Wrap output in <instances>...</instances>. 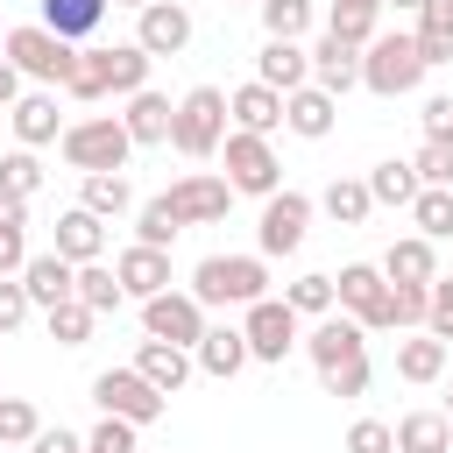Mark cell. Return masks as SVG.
<instances>
[{"mask_svg": "<svg viewBox=\"0 0 453 453\" xmlns=\"http://www.w3.org/2000/svg\"><path fill=\"white\" fill-rule=\"evenodd\" d=\"M92 57H99V78H106V92H120V99L149 92V57H142L134 42H106V50H92Z\"/></svg>", "mask_w": 453, "mask_h": 453, "instance_id": "cell-28", "label": "cell"}, {"mask_svg": "<svg viewBox=\"0 0 453 453\" xmlns=\"http://www.w3.org/2000/svg\"><path fill=\"white\" fill-rule=\"evenodd\" d=\"M255 14L269 28V42H297L311 28V0H255Z\"/></svg>", "mask_w": 453, "mask_h": 453, "instance_id": "cell-40", "label": "cell"}, {"mask_svg": "<svg viewBox=\"0 0 453 453\" xmlns=\"http://www.w3.org/2000/svg\"><path fill=\"white\" fill-rule=\"evenodd\" d=\"M446 361H453V347H446V340H432V333L396 340V375H403V382H418V389H425V382H439V375H446Z\"/></svg>", "mask_w": 453, "mask_h": 453, "instance_id": "cell-29", "label": "cell"}, {"mask_svg": "<svg viewBox=\"0 0 453 453\" xmlns=\"http://www.w3.org/2000/svg\"><path fill=\"white\" fill-rule=\"evenodd\" d=\"M57 255H64L71 269H85V262H99V255H106V219H92L85 205H71V212H57Z\"/></svg>", "mask_w": 453, "mask_h": 453, "instance_id": "cell-25", "label": "cell"}, {"mask_svg": "<svg viewBox=\"0 0 453 453\" xmlns=\"http://www.w3.org/2000/svg\"><path fill=\"white\" fill-rule=\"evenodd\" d=\"M347 453H396V432L382 418H354L347 425Z\"/></svg>", "mask_w": 453, "mask_h": 453, "instance_id": "cell-48", "label": "cell"}, {"mask_svg": "<svg viewBox=\"0 0 453 453\" xmlns=\"http://www.w3.org/2000/svg\"><path fill=\"white\" fill-rule=\"evenodd\" d=\"M425 333L453 347V276H432V290H425Z\"/></svg>", "mask_w": 453, "mask_h": 453, "instance_id": "cell-47", "label": "cell"}, {"mask_svg": "<svg viewBox=\"0 0 453 453\" xmlns=\"http://www.w3.org/2000/svg\"><path fill=\"white\" fill-rule=\"evenodd\" d=\"M28 453H85V439H78V432H64V425H42V432L28 439Z\"/></svg>", "mask_w": 453, "mask_h": 453, "instance_id": "cell-53", "label": "cell"}, {"mask_svg": "<svg viewBox=\"0 0 453 453\" xmlns=\"http://www.w3.org/2000/svg\"><path fill=\"white\" fill-rule=\"evenodd\" d=\"M283 304H290L297 319H326V311H333V276H319V269L297 276V283L283 290Z\"/></svg>", "mask_w": 453, "mask_h": 453, "instance_id": "cell-42", "label": "cell"}, {"mask_svg": "<svg viewBox=\"0 0 453 453\" xmlns=\"http://www.w3.org/2000/svg\"><path fill=\"white\" fill-rule=\"evenodd\" d=\"M226 127H241V134H262V142H269V134L283 127V92H269V85H255V78H248V85H234V92H226Z\"/></svg>", "mask_w": 453, "mask_h": 453, "instance_id": "cell-16", "label": "cell"}, {"mask_svg": "<svg viewBox=\"0 0 453 453\" xmlns=\"http://www.w3.org/2000/svg\"><path fill=\"white\" fill-rule=\"evenodd\" d=\"M411 170H418V184H425V191H453V149H446V142H418Z\"/></svg>", "mask_w": 453, "mask_h": 453, "instance_id": "cell-46", "label": "cell"}, {"mask_svg": "<svg viewBox=\"0 0 453 453\" xmlns=\"http://www.w3.org/2000/svg\"><path fill=\"white\" fill-rule=\"evenodd\" d=\"M78 205H85L92 219H120V212H134V184H127L120 170H99V177L78 184Z\"/></svg>", "mask_w": 453, "mask_h": 453, "instance_id": "cell-33", "label": "cell"}, {"mask_svg": "<svg viewBox=\"0 0 453 453\" xmlns=\"http://www.w3.org/2000/svg\"><path fill=\"white\" fill-rule=\"evenodd\" d=\"M241 340H248V361L283 368V354H290L304 333H297V311H290L283 297H255V304L241 311Z\"/></svg>", "mask_w": 453, "mask_h": 453, "instance_id": "cell-10", "label": "cell"}, {"mask_svg": "<svg viewBox=\"0 0 453 453\" xmlns=\"http://www.w3.org/2000/svg\"><path fill=\"white\" fill-rule=\"evenodd\" d=\"M28 262V198L0 191V276H21Z\"/></svg>", "mask_w": 453, "mask_h": 453, "instance_id": "cell-36", "label": "cell"}, {"mask_svg": "<svg viewBox=\"0 0 453 453\" xmlns=\"http://www.w3.org/2000/svg\"><path fill=\"white\" fill-rule=\"evenodd\" d=\"M71 297H78V304H85L92 319H106V311H120V304H127V290H120V276H113L106 262H85V269H78V290H71Z\"/></svg>", "mask_w": 453, "mask_h": 453, "instance_id": "cell-37", "label": "cell"}, {"mask_svg": "<svg viewBox=\"0 0 453 453\" xmlns=\"http://www.w3.org/2000/svg\"><path fill=\"white\" fill-rule=\"evenodd\" d=\"M411 42H418V57H425V64H453V0H425V7H418Z\"/></svg>", "mask_w": 453, "mask_h": 453, "instance_id": "cell-31", "label": "cell"}, {"mask_svg": "<svg viewBox=\"0 0 453 453\" xmlns=\"http://www.w3.org/2000/svg\"><path fill=\"white\" fill-rule=\"evenodd\" d=\"M113 7H134V14H142V7H149V0H113Z\"/></svg>", "mask_w": 453, "mask_h": 453, "instance_id": "cell-56", "label": "cell"}, {"mask_svg": "<svg viewBox=\"0 0 453 453\" xmlns=\"http://www.w3.org/2000/svg\"><path fill=\"white\" fill-rule=\"evenodd\" d=\"M198 333H205V304H198L191 290H163V297L142 304V340H170V347L191 354Z\"/></svg>", "mask_w": 453, "mask_h": 453, "instance_id": "cell-12", "label": "cell"}, {"mask_svg": "<svg viewBox=\"0 0 453 453\" xmlns=\"http://www.w3.org/2000/svg\"><path fill=\"white\" fill-rule=\"evenodd\" d=\"M326 28H333L340 42H354V50H368V42L382 35V0H333Z\"/></svg>", "mask_w": 453, "mask_h": 453, "instance_id": "cell-34", "label": "cell"}, {"mask_svg": "<svg viewBox=\"0 0 453 453\" xmlns=\"http://www.w3.org/2000/svg\"><path fill=\"white\" fill-rule=\"evenodd\" d=\"M283 127H290L297 142H326V134L340 127V99L319 92V85H297V92L283 99Z\"/></svg>", "mask_w": 453, "mask_h": 453, "instance_id": "cell-19", "label": "cell"}, {"mask_svg": "<svg viewBox=\"0 0 453 453\" xmlns=\"http://www.w3.org/2000/svg\"><path fill=\"white\" fill-rule=\"evenodd\" d=\"M21 290H28V304H35V311H57V304L78 290V269H71L57 248H42V255H28V262H21Z\"/></svg>", "mask_w": 453, "mask_h": 453, "instance_id": "cell-18", "label": "cell"}, {"mask_svg": "<svg viewBox=\"0 0 453 453\" xmlns=\"http://www.w3.org/2000/svg\"><path fill=\"white\" fill-rule=\"evenodd\" d=\"M425 290H432V283H389V297H382V333H425Z\"/></svg>", "mask_w": 453, "mask_h": 453, "instance_id": "cell-38", "label": "cell"}, {"mask_svg": "<svg viewBox=\"0 0 453 453\" xmlns=\"http://www.w3.org/2000/svg\"><path fill=\"white\" fill-rule=\"evenodd\" d=\"M99 21H106V0H42V28L57 35V42H85V35H99Z\"/></svg>", "mask_w": 453, "mask_h": 453, "instance_id": "cell-27", "label": "cell"}, {"mask_svg": "<svg viewBox=\"0 0 453 453\" xmlns=\"http://www.w3.org/2000/svg\"><path fill=\"white\" fill-rule=\"evenodd\" d=\"M297 347L311 354V368H319L326 396H361V389H368V333H361L347 311H326Z\"/></svg>", "mask_w": 453, "mask_h": 453, "instance_id": "cell-1", "label": "cell"}, {"mask_svg": "<svg viewBox=\"0 0 453 453\" xmlns=\"http://www.w3.org/2000/svg\"><path fill=\"white\" fill-rule=\"evenodd\" d=\"M418 120H425V142H446V149H453V99H446V92H439V99H425V113H418Z\"/></svg>", "mask_w": 453, "mask_h": 453, "instance_id": "cell-52", "label": "cell"}, {"mask_svg": "<svg viewBox=\"0 0 453 453\" xmlns=\"http://www.w3.org/2000/svg\"><path fill=\"white\" fill-rule=\"evenodd\" d=\"M113 276H120V290L134 297V304H149V297H163L170 290V255L163 248H120V262H113Z\"/></svg>", "mask_w": 453, "mask_h": 453, "instance_id": "cell-20", "label": "cell"}, {"mask_svg": "<svg viewBox=\"0 0 453 453\" xmlns=\"http://www.w3.org/2000/svg\"><path fill=\"white\" fill-rule=\"evenodd\" d=\"M7 120H14V149H50L57 134H64V113H57V92H21L14 106H7Z\"/></svg>", "mask_w": 453, "mask_h": 453, "instance_id": "cell-17", "label": "cell"}, {"mask_svg": "<svg viewBox=\"0 0 453 453\" xmlns=\"http://www.w3.org/2000/svg\"><path fill=\"white\" fill-rule=\"evenodd\" d=\"M382 7H396V14H418V7H425V0H382Z\"/></svg>", "mask_w": 453, "mask_h": 453, "instance_id": "cell-55", "label": "cell"}, {"mask_svg": "<svg viewBox=\"0 0 453 453\" xmlns=\"http://www.w3.org/2000/svg\"><path fill=\"white\" fill-rule=\"evenodd\" d=\"M57 149H64V163H71L78 177H99V170H127V156H134V142H127V127H120V113H92V120H64V134H57Z\"/></svg>", "mask_w": 453, "mask_h": 453, "instance_id": "cell-4", "label": "cell"}, {"mask_svg": "<svg viewBox=\"0 0 453 453\" xmlns=\"http://www.w3.org/2000/svg\"><path fill=\"white\" fill-rule=\"evenodd\" d=\"M14 99H21V71L0 57V106H14Z\"/></svg>", "mask_w": 453, "mask_h": 453, "instance_id": "cell-54", "label": "cell"}, {"mask_svg": "<svg viewBox=\"0 0 453 453\" xmlns=\"http://www.w3.org/2000/svg\"><path fill=\"white\" fill-rule=\"evenodd\" d=\"M42 319H50V340H57V347H85V340H92V311H85L78 297H64V304L42 311Z\"/></svg>", "mask_w": 453, "mask_h": 453, "instance_id": "cell-45", "label": "cell"}, {"mask_svg": "<svg viewBox=\"0 0 453 453\" xmlns=\"http://www.w3.org/2000/svg\"><path fill=\"white\" fill-rule=\"evenodd\" d=\"M170 113H177V106L149 85V92H134V99H127L120 127H127V142H134V149H170Z\"/></svg>", "mask_w": 453, "mask_h": 453, "instance_id": "cell-24", "label": "cell"}, {"mask_svg": "<svg viewBox=\"0 0 453 453\" xmlns=\"http://www.w3.org/2000/svg\"><path fill=\"white\" fill-rule=\"evenodd\" d=\"M255 85H269V92H297V85H311V50L304 42H262V57H255Z\"/></svg>", "mask_w": 453, "mask_h": 453, "instance_id": "cell-22", "label": "cell"}, {"mask_svg": "<svg viewBox=\"0 0 453 453\" xmlns=\"http://www.w3.org/2000/svg\"><path fill=\"white\" fill-rule=\"evenodd\" d=\"M127 368H134L149 389H163V396H177V389L191 382V354H184V347H170V340H142Z\"/></svg>", "mask_w": 453, "mask_h": 453, "instance_id": "cell-23", "label": "cell"}, {"mask_svg": "<svg viewBox=\"0 0 453 453\" xmlns=\"http://www.w3.org/2000/svg\"><path fill=\"white\" fill-rule=\"evenodd\" d=\"M375 269H382V283H432L439 276V255H432L425 234H403V241H389V255Z\"/></svg>", "mask_w": 453, "mask_h": 453, "instance_id": "cell-26", "label": "cell"}, {"mask_svg": "<svg viewBox=\"0 0 453 453\" xmlns=\"http://www.w3.org/2000/svg\"><path fill=\"white\" fill-rule=\"evenodd\" d=\"M35 304H28V290H21V276H0V333H14L21 319H28Z\"/></svg>", "mask_w": 453, "mask_h": 453, "instance_id": "cell-51", "label": "cell"}, {"mask_svg": "<svg viewBox=\"0 0 453 453\" xmlns=\"http://www.w3.org/2000/svg\"><path fill=\"white\" fill-rule=\"evenodd\" d=\"M389 432H396V453H453V425H446V411H403Z\"/></svg>", "mask_w": 453, "mask_h": 453, "instance_id": "cell-30", "label": "cell"}, {"mask_svg": "<svg viewBox=\"0 0 453 453\" xmlns=\"http://www.w3.org/2000/svg\"><path fill=\"white\" fill-rule=\"evenodd\" d=\"M64 92H71V99H106V78H99V57H92V50H78V64H71Z\"/></svg>", "mask_w": 453, "mask_h": 453, "instance_id": "cell-49", "label": "cell"}, {"mask_svg": "<svg viewBox=\"0 0 453 453\" xmlns=\"http://www.w3.org/2000/svg\"><path fill=\"white\" fill-rule=\"evenodd\" d=\"M425 71H432V64L418 57L411 28H382V35L361 50V85H368L375 99H403V92H418Z\"/></svg>", "mask_w": 453, "mask_h": 453, "instance_id": "cell-3", "label": "cell"}, {"mask_svg": "<svg viewBox=\"0 0 453 453\" xmlns=\"http://www.w3.org/2000/svg\"><path fill=\"white\" fill-rule=\"evenodd\" d=\"M177 234H184V219L170 212V198H142V205H134V241H142V248H163V255H170Z\"/></svg>", "mask_w": 453, "mask_h": 453, "instance_id": "cell-39", "label": "cell"}, {"mask_svg": "<svg viewBox=\"0 0 453 453\" xmlns=\"http://www.w3.org/2000/svg\"><path fill=\"white\" fill-rule=\"evenodd\" d=\"M191 368L212 375V382H234V375L248 368V340H241V326H205L198 347H191Z\"/></svg>", "mask_w": 453, "mask_h": 453, "instance_id": "cell-21", "label": "cell"}, {"mask_svg": "<svg viewBox=\"0 0 453 453\" xmlns=\"http://www.w3.org/2000/svg\"><path fill=\"white\" fill-rule=\"evenodd\" d=\"M0 191H7V198H35V191H42L35 149H7V156H0Z\"/></svg>", "mask_w": 453, "mask_h": 453, "instance_id": "cell-41", "label": "cell"}, {"mask_svg": "<svg viewBox=\"0 0 453 453\" xmlns=\"http://www.w3.org/2000/svg\"><path fill=\"white\" fill-rule=\"evenodd\" d=\"M170 212L184 219V226H212V219H226V205H234V191H226V177H205V170H191V177H177L170 191Z\"/></svg>", "mask_w": 453, "mask_h": 453, "instance_id": "cell-14", "label": "cell"}, {"mask_svg": "<svg viewBox=\"0 0 453 453\" xmlns=\"http://www.w3.org/2000/svg\"><path fill=\"white\" fill-rule=\"evenodd\" d=\"M191 297L205 304V311H248L255 297H269V262L262 255H205L198 269H191Z\"/></svg>", "mask_w": 453, "mask_h": 453, "instance_id": "cell-2", "label": "cell"}, {"mask_svg": "<svg viewBox=\"0 0 453 453\" xmlns=\"http://www.w3.org/2000/svg\"><path fill=\"white\" fill-rule=\"evenodd\" d=\"M382 297H389V283H382L375 262H347L333 276V311H347L361 333H382Z\"/></svg>", "mask_w": 453, "mask_h": 453, "instance_id": "cell-13", "label": "cell"}, {"mask_svg": "<svg viewBox=\"0 0 453 453\" xmlns=\"http://www.w3.org/2000/svg\"><path fill=\"white\" fill-rule=\"evenodd\" d=\"M311 205H319L326 219H340V226H361V219L375 212V198H368V184H361V177H333Z\"/></svg>", "mask_w": 453, "mask_h": 453, "instance_id": "cell-35", "label": "cell"}, {"mask_svg": "<svg viewBox=\"0 0 453 453\" xmlns=\"http://www.w3.org/2000/svg\"><path fill=\"white\" fill-rule=\"evenodd\" d=\"M361 184H368V198H375V205H403V212H411V198L425 191V184H418V170H411V156H389V163H375Z\"/></svg>", "mask_w": 453, "mask_h": 453, "instance_id": "cell-32", "label": "cell"}, {"mask_svg": "<svg viewBox=\"0 0 453 453\" xmlns=\"http://www.w3.org/2000/svg\"><path fill=\"white\" fill-rule=\"evenodd\" d=\"M191 28H198V21H191L184 0H149V7L134 14V50H142L149 64H156V57H184V50H191Z\"/></svg>", "mask_w": 453, "mask_h": 453, "instance_id": "cell-11", "label": "cell"}, {"mask_svg": "<svg viewBox=\"0 0 453 453\" xmlns=\"http://www.w3.org/2000/svg\"><path fill=\"white\" fill-rule=\"evenodd\" d=\"M411 219H418L425 241H446L453 234V191H418L411 198Z\"/></svg>", "mask_w": 453, "mask_h": 453, "instance_id": "cell-43", "label": "cell"}, {"mask_svg": "<svg viewBox=\"0 0 453 453\" xmlns=\"http://www.w3.org/2000/svg\"><path fill=\"white\" fill-rule=\"evenodd\" d=\"M92 403H99V418H120V425H134V432L170 411V396L149 389L134 368H99V375H92Z\"/></svg>", "mask_w": 453, "mask_h": 453, "instance_id": "cell-9", "label": "cell"}, {"mask_svg": "<svg viewBox=\"0 0 453 453\" xmlns=\"http://www.w3.org/2000/svg\"><path fill=\"white\" fill-rule=\"evenodd\" d=\"M85 453H134V425H120V418H99V425L85 432Z\"/></svg>", "mask_w": 453, "mask_h": 453, "instance_id": "cell-50", "label": "cell"}, {"mask_svg": "<svg viewBox=\"0 0 453 453\" xmlns=\"http://www.w3.org/2000/svg\"><path fill=\"white\" fill-rule=\"evenodd\" d=\"M219 163H226V191H234V198H269V191H283V163H276V149H269L262 134L226 127Z\"/></svg>", "mask_w": 453, "mask_h": 453, "instance_id": "cell-7", "label": "cell"}, {"mask_svg": "<svg viewBox=\"0 0 453 453\" xmlns=\"http://www.w3.org/2000/svg\"><path fill=\"white\" fill-rule=\"evenodd\" d=\"M219 142H226V92L219 85H191L177 99V113H170V149L205 163V156H219Z\"/></svg>", "mask_w": 453, "mask_h": 453, "instance_id": "cell-5", "label": "cell"}, {"mask_svg": "<svg viewBox=\"0 0 453 453\" xmlns=\"http://www.w3.org/2000/svg\"><path fill=\"white\" fill-rule=\"evenodd\" d=\"M311 85H319V92H333V99H347V92L361 85V50H354V42H340V35L326 28V35L311 42Z\"/></svg>", "mask_w": 453, "mask_h": 453, "instance_id": "cell-15", "label": "cell"}, {"mask_svg": "<svg viewBox=\"0 0 453 453\" xmlns=\"http://www.w3.org/2000/svg\"><path fill=\"white\" fill-rule=\"evenodd\" d=\"M311 212H319V205H311L304 191H290V184H283V191H269V198H262V219H255V255H262V262L297 255V248H304V234H311Z\"/></svg>", "mask_w": 453, "mask_h": 453, "instance_id": "cell-8", "label": "cell"}, {"mask_svg": "<svg viewBox=\"0 0 453 453\" xmlns=\"http://www.w3.org/2000/svg\"><path fill=\"white\" fill-rule=\"evenodd\" d=\"M42 432V411L28 396H0V446H28Z\"/></svg>", "mask_w": 453, "mask_h": 453, "instance_id": "cell-44", "label": "cell"}, {"mask_svg": "<svg viewBox=\"0 0 453 453\" xmlns=\"http://www.w3.org/2000/svg\"><path fill=\"white\" fill-rule=\"evenodd\" d=\"M0 57H7L21 78H35L42 92H64V78H71V64H78V50H71V42H57L42 21L7 28V35H0Z\"/></svg>", "mask_w": 453, "mask_h": 453, "instance_id": "cell-6", "label": "cell"}]
</instances>
